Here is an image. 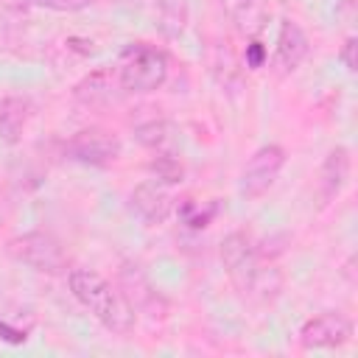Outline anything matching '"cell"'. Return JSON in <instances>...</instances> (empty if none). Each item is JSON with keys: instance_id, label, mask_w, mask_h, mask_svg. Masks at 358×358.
<instances>
[{"instance_id": "obj_1", "label": "cell", "mask_w": 358, "mask_h": 358, "mask_svg": "<svg viewBox=\"0 0 358 358\" xmlns=\"http://www.w3.org/2000/svg\"><path fill=\"white\" fill-rule=\"evenodd\" d=\"M67 285L73 296L112 333H129L134 327V308L129 299L98 271L92 268H73L67 274Z\"/></svg>"}, {"instance_id": "obj_2", "label": "cell", "mask_w": 358, "mask_h": 358, "mask_svg": "<svg viewBox=\"0 0 358 358\" xmlns=\"http://www.w3.org/2000/svg\"><path fill=\"white\" fill-rule=\"evenodd\" d=\"M117 81L126 95H145L165 84L168 78V56L165 50L148 45V42H131L120 50L115 64Z\"/></svg>"}, {"instance_id": "obj_3", "label": "cell", "mask_w": 358, "mask_h": 358, "mask_svg": "<svg viewBox=\"0 0 358 358\" xmlns=\"http://www.w3.org/2000/svg\"><path fill=\"white\" fill-rule=\"evenodd\" d=\"M221 263L224 271L229 277V282L235 285L238 294H249L255 291L257 280H260V257H257V246L252 243V238L241 229L229 232L221 241Z\"/></svg>"}, {"instance_id": "obj_4", "label": "cell", "mask_w": 358, "mask_h": 358, "mask_svg": "<svg viewBox=\"0 0 358 358\" xmlns=\"http://www.w3.org/2000/svg\"><path fill=\"white\" fill-rule=\"evenodd\" d=\"M8 255L25 266H31L34 271L42 274H62L67 271V255L62 249V243L50 235V232H22L17 238L8 241Z\"/></svg>"}, {"instance_id": "obj_5", "label": "cell", "mask_w": 358, "mask_h": 358, "mask_svg": "<svg viewBox=\"0 0 358 358\" xmlns=\"http://www.w3.org/2000/svg\"><path fill=\"white\" fill-rule=\"evenodd\" d=\"M282 165H285V148L282 145H277V143L260 145L249 157V162L243 165V171H241V193L246 199L263 196L274 185V179L280 176Z\"/></svg>"}, {"instance_id": "obj_6", "label": "cell", "mask_w": 358, "mask_h": 358, "mask_svg": "<svg viewBox=\"0 0 358 358\" xmlns=\"http://www.w3.org/2000/svg\"><path fill=\"white\" fill-rule=\"evenodd\" d=\"M64 154L81 165L103 168L120 157V140L106 129H81L64 143Z\"/></svg>"}, {"instance_id": "obj_7", "label": "cell", "mask_w": 358, "mask_h": 358, "mask_svg": "<svg viewBox=\"0 0 358 358\" xmlns=\"http://www.w3.org/2000/svg\"><path fill=\"white\" fill-rule=\"evenodd\" d=\"M352 338V322L338 310H324L310 316L302 330L299 341L305 350H324V347H341Z\"/></svg>"}, {"instance_id": "obj_8", "label": "cell", "mask_w": 358, "mask_h": 358, "mask_svg": "<svg viewBox=\"0 0 358 358\" xmlns=\"http://www.w3.org/2000/svg\"><path fill=\"white\" fill-rule=\"evenodd\" d=\"M123 92L120 81H117V73L115 67H101V70H92L87 73L76 87H73V98L84 106H109L115 103Z\"/></svg>"}, {"instance_id": "obj_9", "label": "cell", "mask_w": 358, "mask_h": 358, "mask_svg": "<svg viewBox=\"0 0 358 358\" xmlns=\"http://www.w3.org/2000/svg\"><path fill=\"white\" fill-rule=\"evenodd\" d=\"M129 201H131V210H134L145 224H162V221L171 215V210H173V199H171L168 185H162V182H157V179L140 182V185L131 190Z\"/></svg>"}, {"instance_id": "obj_10", "label": "cell", "mask_w": 358, "mask_h": 358, "mask_svg": "<svg viewBox=\"0 0 358 358\" xmlns=\"http://www.w3.org/2000/svg\"><path fill=\"white\" fill-rule=\"evenodd\" d=\"M308 56V36L305 31L294 22V20H282L280 22V34H277V50H274V67L288 76L294 73Z\"/></svg>"}, {"instance_id": "obj_11", "label": "cell", "mask_w": 358, "mask_h": 358, "mask_svg": "<svg viewBox=\"0 0 358 358\" xmlns=\"http://www.w3.org/2000/svg\"><path fill=\"white\" fill-rule=\"evenodd\" d=\"M347 179H350V151L344 145H336V148H330V154L324 157V162L319 168V196H322V201L336 199L344 190Z\"/></svg>"}, {"instance_id": "obj_12", "label": "cell", "mask_w": 358, "mask_h": 358, "mask_svg": "<svg viewBox=\"0 0 358 358\" xmlns=\"http://www.w3.org/2000/svg\"><path fill=\"white\" fill-rule=\"evenodd\" d=\"M134 137L140 145H145L148 151L154 154H176L179 148V137H176V129L173 123L168 120H148V123H140L134 129Z\"/></svg>"}, {"instance_id": "obj_13", "label": "cell", "mask_w": 358, "mask_h": 358, "mask_svg": "<svg viewBox=\"0 0 358 358\" xmlns=\"http://www.w3.org/2000/svg\"><path fill=\"white\" fill-rule=\"evenodd\" d=\"M28 117H31V101L28 98H20V95L3 98L0 101V137L6 143H17Z\"/></svg>"}, {"instance_id": "obj_14", "label": "cell", "mask_w": 358, "mask_h": 358, "mask_svg": "<svg viewBox=\"0 0 358 358\" xmlns=\"http://www.w3.org/2000/svg\"><path fill=\"white\" fill-rule=\"evenodd\" d=\"M176 215L179 221L187 227V229H204L215 221L218 215V201L215 199H207V201H196V199H182L179 207H176Z\"/></svg>"}, {"instance_id": "obj_15", "label": "cell", "mask_w": 358, "mask_h": 358, "mask_svg": "<svg viewBox=\"0 0 358 358\" xmlns=\"http://www.w3.org/2000/svg\"><path fill=\"white\" fill-rule=\"evenodd\" d=\"M148 171L162 185H179L185 179V165L179 162L176 154H154L148 162Z\"/></svg>"}, {"instance_id": "obj_16", "label": "cell", "mask_w": 358, "mask_h": 358, "mask_svg": "<svg viewBox=\"0 0 358 358\" xmlns=\"http://www.w3.org/2000/svg\"><path fill=\"white\" fill-rule=\"evenodd\" d=\"M235 20L241 22L238 28L243 31V34H249V36H255L260 28H263V8L255 3V0H243L241 6H238V11H235Z\"/></svg>"}, {"instance_id": "obj_17", "label": "cell", "mask_w": 358, "mask_h": 358, "mask_svg": "<svg viewBox=\"0 0 358 358\" xmlns=\"http://www.w3.org/2000/svg\"><path fill=\"white\" fill-rule=\"evenodd\" d=\"M22 3L34 8H48V11H84L98 0H22Z\"/></svg>"}, {"instance_id": "obj_18", "label": "cell", "mask_w": 358, "mask_h": 358, "mask_svg": "<svg viewBox=\"0 0 358 358\" xmlns=\"http://www.w3.org/2000/svg\"><path fill=\"white\" fill-rule=\"evenodd\" d=\"M355 50H358V39H355V36H347L344 45H341V50H338V62L344 64L347 73H355V70H358V56H355Z\"/></svg>"}, {"instance_id": "obj_19", "label": "cell", "mask_w": 358, "mask_h": 358, "mask_svg": "<svg viewBox=\"0 0 358 358\" xmlns=\"http://www.w3.org/2000/svg\"><path fill=\"white\" fill-rule=\"evenodd\" d=\"M266 59H268L266 45H263L260 39H252V42L246 45V64H249L252 70H260V67L266 64Z\"/></svg>"}, {"instance_id": "obj_20", "label": "cell", "mask_w": 358, "mask_h": 358, "mask_svg": "<svg viewBox=\"0 0 358 358\" xmlns=\"http://www.w3.org/2000/svg\"><path fill=\"white\" fill-rule=\"evenodd\" d=\"M0 338L8 344H25L28 341V330L25 327H14L6 319H0Z\"/></svg>"}]
</instances>
